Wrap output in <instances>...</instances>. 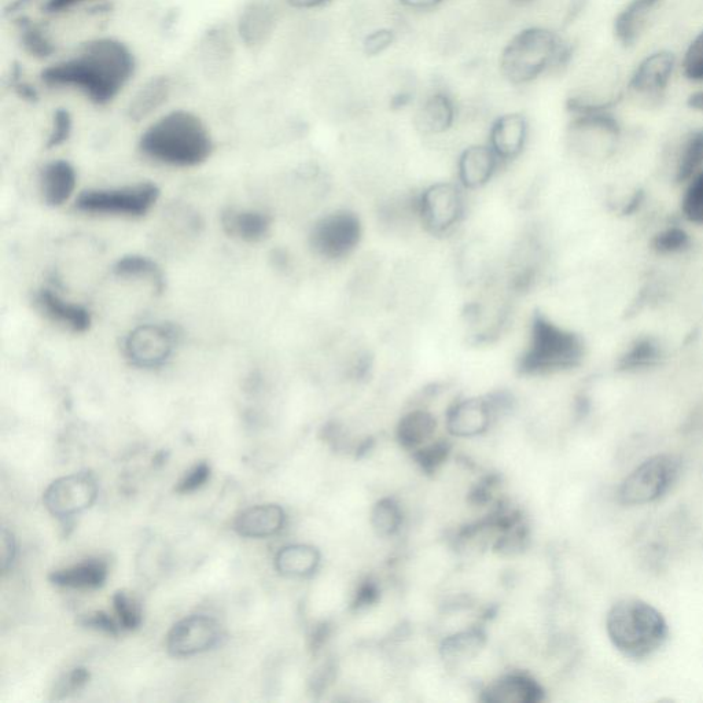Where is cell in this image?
Returning a JSON list of instances; mask_svg holds the SVG:
<instances>
[{"label":"cell","mask_w":703,"mask_h":703,"mask_svg":"<svg viewBox=\"0 0 703 703\" xmlns=\"http://www.w3.org/2000/svg\"><path fill=\"white\" fill-rule=\"evenodd\" d=\"M135 58L124 43L101 38L84 44L69 60L44 69L42 80L51 87H73L91 102H112L135 73Z\"/></svg>","instance_id":"6da1fadb"},{"label":"cell","mask_w":703,"mask_h":703,"mask_svg":"<svg viewBox=\"0 0 703 703\" xmlns=\"http://www.w3.org/2000/svg\"><path fill=\"white\" fill-rule=\"evenodd\" d=\"M573 57L569 43L555 29L528 25L515 33L499 57V76L511 87L528 86Z\"/></svg>","instance_id":"7a4b0ae2"},{"label":"cell","mask_w":703,"mask_h":703,"mask_svg":"<svg viewBox=\"0 0 703 703\" xmlns=\"http://www.w3.org/2000/svg\"><path fill=\"white\" fill-rule=\"evenodd\" d=\"M142 153L172 167H195L211 156L213 142L200 117L187 110H174L143 132Z\"/></svg>","instance_id":"3957f363"},{"label":"cell","mask_w":703,"mask_h":703,"mask_svg":"<svg viewBox=\"0 0 703 703\" xmlns=\"http://www.w3.org/2000/svg\"><path fill=\"white\" fill-rule=\"evenodd\" d=\"M607 635L625 657L643 660L661 649L668 639L664 616L649 603L624 599L607 614Z\"/></svg>","instance_id":"277c9868"},{"label":"cell","mask_w":703,"mask_h":703,"mask_svg":"<svg viewBox=\"0 0 703 703\" xmlns=\"http://www.w3.org/2000/svg\"><path fill=\"white\" fill-rule=\"evenodd\" d=\"M584 342L573 331L536 316L528 347L521 359V370L530 375L562 373L579 367L584 359Z\"/></svg>","instance_id":"5b68a950"},{"label":"cell","mask_w":703,"mask_h":703,"mask_svg":"<svg viewBox=\"0 0 703 703\" xmlns=\"http://www.w3.org/2000/svg\"><path fill=\"white\" fill-rule=\"evenodd\" d=\"M680 459L661 454L647 459L622 481L618 500L624 506H643L662 498L680 474Z\"/></svg>","instance_id":"8992f818"},{"label":"cell","mask_w":703,"mask_h":703,"mask_svg":"<svg viewBox=\"0 0 703 703\" xmlns=\"http://www.w3.org/2000/svg\"><path fill=\"white\" fill-rule=\"evenodd\" d=\"M158 197L160 190L153 183L123 189L88 190L79 195L76 208L90 215L139 217L146 215L156 205Z\"/></svg>","instance_id":"52a82bcc"},{"label":"cell","mask_w":703,"mask_h":703,"mask_svg":"<svg viewBox=\"0 0 703 703\" xmlns=\"http://www.w3.org/2000/svg\"><path fill=\"white\" fill-rule=\"evenodd\" d=\"M362 239V223L356 213L337 209L320 217L309 234V244L316 255L337 261L355 252Z\"/></svg>","instance_id":"ba28073f"},{"label":"cell","mask_w":703,"mask_h":703,"mask_svg":"<svg viewBox=\"0 0 703 703\" xmlns=\"http://www.w3.org/2000/svg\"><path fill=\"white\" fill-rule=\"evenodd\" d=\"M459 183L436 182L418 194L422 227L434 235L452 233L466 213V197Z\"/></svg>","instance_id":"9c48e42d"},{"label":"cell","mask_w":703,"mask_h":703,"mask_svg":"<svg viewBox=\"0 0 703 703\" xmlns=\"http://www.w3.org/2000/svg\"><path fill=\"white\" fill-rule=\"evenodd\" d=\"M458 114L459 102L454 94L448 88H432L419 97L412 124L422 138L443 142L454 130Z\"/></svg>","instance_id":"30bf717a"},{"label":"cell","mask_w":703,"mask_h":703,"mask_svg":"<svg viewBox=\"0 0 703 703\" xmlns=\"http://www.w3.org/2000/svg\"><path fill=\"white\" fill-rule=\"evenodd\" d=\"M98 498V484L91 473H75L55 480L43 496L44 506L57 518H69L90 509Z\"/></svg>","instance_id":"8fae6325"},{"label":"cell","mask_w":703,"mask_h":703,"mask_svg":"<svg viewBox=\"0 0 703 703\" xmlns=\"http://www.w3.org/2000/svg\"><path fill=\"white\" fill-rule=\"evenodd\" d=\"M176 340L174 327L168 325H145L132 331L125 341V353L136 367L157 368L163 366Z\"/></svg>","instance_id":"7c38bea8"},{"label":"cell","mask_w":703,"mask_h":703,"mask_svg":"<svg viewBox=\"0 0 703 703\" xmlns=\"http://www.w3.org/2000/svg\"><path fill=\"white\" fill-rule=\"evenodd\" d=\"M219 622L208 616H190L175 624L167 636L168 653L178 658L204 653L219 643Z\"/></svg>","instance_id":"4fadbf2b"},{"label":"cell","mask_w":703,"mask_h":703,"mask_svg":"<svg viewBox=\"0 0 703 703\" xmlns=\"http://www.w3.org/2000/svg\"><path fill=\"white\" fill-rule=\"evenodd\" d=\"M529 139V121L517 110H507L493 119L488 145L503 164L517 160L524 153Z\"/></svg>","instance_id":"5bb4252c"},{"label":"cell","mask_w":703,"mask_h":703,"mask_svg":"<svg viewBox=\"0 0 703 703\" xmlns=\"http://www.w3.org/2000/svg\"><path fill=\"white\" fill-rule=\"evenodd\" d=\"M676 65V55L671 51H655L636 66L629 80V88L640 97L660 99L672 82Z\"/></svg>","instance_id":"9a60e30c"},{"label":"cell","mask_w":703,"mask_h":703,"mask_svg":"<svg viewBox=\"0 0 703 703\" xmlns=\"http://www.w3.org/2000/svg\"><path fill=\"white\" fill-rule=\"evenodd\" d=\"M502 164L488 142L466 146L460 150L456 161L459 184L465 190L482 189L491 182Z\"/></svg>","instance_id":"2e32d148"},{"label":"cell","mask_w":703,"mask_h":703,"mask_svg":"<svg viewBox=\"0 0 703 703\" xmlns=\"http://www.w3.org/2000/svg\"><path fill=\"white\" fill-rule=\"evenodd\" d=\"M278 21V9L271 0H252L239 16V38L249 49L259 50L270 42Z\"/></svg>","instance_id":"e0dca14e"},{"label":"cell","mask_w":703,"mask_h":703,"mask_svg":"<svg viewBox=\"0 0 703 703\" xmlns=\"http://www.w3.org/2000/svg\"><path fill=\"white\" fill-rule=\"evenodd\" d=\"M493 404L485 399H466L448 411V432L456 437H474L484 433L491 423Z\"/></svg>","instance_id":"ac0fdd59"},{"label":"cell","mask_w":703,"mask_h":703,"mask_svg":"<svg viewBox=\"0 0 703 703\" xmlns=\"http://www.w3.org/2000/svg\"><path fill=\"white\" fill-rule=\"evenodd\" d=\"M40 312L51 322L64 326L73 333H86L91 327V314L82 305L68 303L49 289L40 290L36 296Z\"/></svg>","instance_id":"d6986e66"},{"label":"cell","mask_w":703,"mask_h":703,"mask_svg":"<svg viewBox=\"0 0 703 703\" xmlns=\"http://www.w3.org/2000/svg\"><path fill=\"white\" fill-rule=\"evenodd\" d=\"M286 515L278 504H259L242 511L235 520L234 529L248 539H265L276 535L285 525Z\"/></svg>","instance_id":"ffe728a7"},{"label":"cell","mask_w":703,"mask_h":703,"mask_svg":"<svg viewBox=\"0 0 703 703\" xmlns=\"http://www.w3.org/2000/svg\"><path fill=\"white\" fill-rule=\"evenodd\" d=\"M222 226L228 237L253 244L263 241L270 233L271 217L253 209L230 208L223 212Z\"/></svg>","instance_id":"44dd1931"},{"label":"cell","mask_w":703,"mask_h":703,"mask_svg":"<svg viewBox=\"0 0 703 703\" xmlns=\"http://www.w3.org/2000/svg\"><path fill=\"white\" fill-rule=\"evenodd\" d=\"M662 0H631L614 20V36L624 47H632L646 29L651 14Z\"/></svg>","instance_id":"7402d4cb"},{"label":"cell","mask_w":703,"mask_h":703,"mask_svg":"<svg viewBox=\"0 0 703 703\" xmlns=\"http://www.w3.org/2000/svg\"><path fill=\"white\" fill-rule=\"evenodd\" d=\"M76 187V171L68 161H54L43 168L40 190L50 206H61L71 198Z\"/></svg>","instance_id":"603a6c76"},{"label":"cell","mask_w":703,"mask_h":703,"mask_svg":"<svg viewBox=\"0 0 703 703\" xmlns=\"http://www.w3.org/2000/svg\"><path fill=\"white\" fill-rule=\"evenodd\" d=\"M543 698V690L535 680L525 676H507L493 683L484 693L491 703H535Z\"/></svg>","instance_id":"cb8c5ba5"},{"label":"cell","mask_w":703,"mask_h":703,"mask_svg":"<svg viewBox=\"0 0 703 703\" xmlns=\"http://www.w3.org/2000/svg\"><path fill=\"white\" fill-rule=\"evenodd\" d=\"M172 92L171 80L167 76H157L143 84L132 97L128 105V117L134 121H142L152 116L165 102Z\"/></svg>","instance_id":"d4e9b609"},{"label":"cell","mask_w":703,"mask_h":703,"mask_svg":"<svg viewBox=\"0 0 703 703\" xmlns=\"http://www.w3.org/2000/svg\"><path fill=\"white\" fill-rule=\"evenodd\" d=\"M108 579V566L102 561H87L50 574L51 583L58 587L91 590L99 588Z\"/></svg>","instance_id":"484cf974"},{"label":"cell","mask_w":703,"mask_h":703,"mask_svg":"<svg viewBox=\"0 0 703 703\" xmlns=\"http://www.w3.org/2000/svg\"><path fill=\"white\" fill-rule=\"evenodd\" d=\"M319 551L307 544H294L278 552L275 568L285 577H307L318 569Z\"/></svg>","instance_id":"4316f807"},{"label":"cell","mask_w":703,"mask_h":703,"mask_svg":"<svg viewBox=\"0 0 703 703\" xmlns=\"http://www.w3.org/2000/svg\"><path fill=\"white\" fill-rule=\"evenodd\" d=\"M436 428V418L430 412L415 410L408 412L406 417L401 419L397 428V437L403 447L415 448L432 439Z\"/></svg>","instance_id":"83f0119b"},{"label":"cell","mask_w":703,"mask_h":703,"mask_svg":"<svg viewBox=\"0 0 703 703\" xmlns=\"http://www.w3.org/2000/svg\"><path fill=\"white\" fill-rule=\"evenodd\" d=\"M664 352L653 338H639L631 345V348L618 360L617 367L620 371L647 370V368L658 366L661 363Z\"/></svg>","instance_id":"f1b7e54d"},{"label":"cell","mask_w":703,"mask_h":703,"mask_svg":"<svg viewBox=\"0 0 703 703\" xmlns=\"http://www.w3.org/2000/svg\"><path fill=\"white\" fill-rule=\"evenodd\" d=\"M485 644V633L480 629H471L456 633L444 640L441 654L449 662H463L476 657Z\"/></svg>","instance_id":"f546056e"},{"label":"cell","mask_w":703,"mask_h":703,"mask_svg":"<svg viewBox=\"0 0 703 703\" xmlns=\"http://www.w3.org/2000/svg\"><path fill=\"white\" fill-rule=\"evenodd\" d=\"M114 274L120 278H141L152 282L154 289L161 292L164 276L153 260L143 256H125L114 265Z\"/></svg>","instance_id":"4dcf8cb0"},{"label":"cell","mask_w":703,"mask_h":703,"mask_svg":"<svg viewBox=\"0 0 703 703\" xmlns=\"http://www.w3.org/2000/svg\"><path fill=\"white\" fill-rule=\"evenodd\" d=\"M703 167V131H695L684 143L679 164H677V183H686L694 178Z\"/></svg>","instance_id":"1f68e13d"},{"label":"cell","mask_w":703,"mask_h":703,"mask_svg":"<svg viewBox=\"0 0 703 703\" xmlns=\"http://www.w3.org/2000/svg\"><path fill=\"white\" fill-rule=\"evenodd\" d=\"M20 40L22 47L31 57L49 58L54 54L55 47L53 42L46 35L39 25L33 24L32 21L21 18L20 20Z\"/></svg>","instance_id":"d6a6232c"},{"label":"cell","mask_w":703,"mask_h":703,"mask_svg":"<svg viewBox=\"0 0 703 703\" xmlns=\"http://www.w3.org/2000/svg\"><path fill=\"white\" fill-rule=\"evenodd\" d=\"M371 524L378 535H393L401 524L399 506L393 500L382 499L381 502L375 504L373 513H371Z\"/></svg>","instance_id":"836d02e7"},{"label":"cell","mask_w":703,"mask_h":703,"mask_svg":"<svg viewBox=\"0 0 703 703\" xmlns=\"http://www.w3.org/2000/svg\"><path fill=\"white\" fill-rule=\"evenodd\" d=\"M113 603L117 616H119L121 628L134 631L142 624L141 606L136 602L134 596L119 591L113 596Z\"/></svg>","instance_id":"e575fe53"},{"label":"cell","mask_w":703,"mask_h":703,"mask_svg":"<svg viewBox=\"0 0 703 703\" xmlns=\"http://www.w3.org/2000/svg\"><path fill=\"white\" fill-rule=\"evenodd\" d=\"M683 213L694 224H703V169L691 179L683 198Z\"/></svg>","instance_id":"d590c367"},{"label":"cell","mask_w":703,"mask_h":703,"mask_svg":"<svg viewBox=\"0 0 703 703\" xmlns=\"http://www.w3.org/2000/svg\"><path fill=\"white\" fill-rule=\"evenodd\" d=\"M691 244L690 235L679 227H671L661 231L653 239V249L660 255H673L684 252Z\"/></svg>","instance_id":"8d00e7d4"},{"label":"cell","mask_w":703,"mask_h":703,"mask_svg":"<svg viewBox=\"0 0 703 703\" xmlns=\"http://www.w3.org/2000/svg\"><path fill=\"white\" fill-rule=\"evenodd\" d=\"M682 68L686 79L703 83V31L688 46L683 57Z\"/></svg>","instance_id":"74e56055"},{"label":"cell","mask_w":703,"mask_h":703,"mask_svg":"<svg viewBox=\"0 0 703 703\" xmlns=\"http://www.w3.org/2000/svg\"><path fill=\"white\" fill-rule=\"evenodd\" d=\"M72 125L71 113L65 109H58L57 112L54 113L53 128H51L47 147L53 149V147L61 146L62 143L68 141L69 136L72 134Z\"/></svg>","instance_id":"f35d334b"},{"label":"cell","mask_w":703,"mask_h":703,"mask_svg":"<svg viewBox=\"0 0 703 703\" xmlns=\"http://www.w3.org/2000/svg\"><path fill=\"white\" fill-rule=\"evenodd\" d=\"M209 476H211V467L208 463H198L193 469L187 471L186 476L176 485L175 491L182 495L197 491L208 481Z\"/></svg>","instance_id":"ab89813d"},{"label":"cell","mask_w":703,"mask_h":703,"mask_svg":"<svg viewBox=\"0 0 703 703\" xmlns=\"http://www.w3.org/2000/svg\"><path fill=\"white\" fill-rule=\"evenodd\" d=\"M449 454V445L447 443H436L421 449L415 458H417L419 465L423 467L426 471L436 470L437 467L447 459Z\"/></svg>","instance_id":"60d3db41"},{"label":"cell","mask_w":703,"mask_h":703,"mask_svg":"<svg viewBox=\"0 0 703 703\" xmlns=\"http://www.w3.org/2000/svg\"><path fill=\"white\" fill-rule=\"evenodd\" d=\"M80 624H82L83 627L109 633V635H117L120 628L109 614L103 612L86 614V616H83L82 620H80Z\"/></svg>","instance_id":"b9f144b4"},{"label":"cell","mask_w":703,"mask_h":703,"mask_svg":"<svg viewBox=\"0 0 703 703\" xmlns=\"http://www.w3.org/2000/svg\"><path fill=\"white\" fill-rule=\"evenodd\" d=\"M88 680H90V672L86 668L73 669L55 688V697H58V694L68 695L73 691H79L80 688L86 686Z\"/></svg>","instance_id":"7bdbcfd3"},{"label":"cell","mask_w":703,"mask_h":703,"mask_svg":"<svg viewBox=\"0 0 703 703\" xmlns=\"http://www.w3.org/2000/svg\"><path fill=\"white\" fill-rule=\"evenodd\" d=\"M16 548V539H14L13 533L3 529L0 533V568H2V572L6 573L13 566L14 559H16Z\"/></svg>","instance_id":"ee69618b"},{"label":"cell","mask_w":703,"mask_h":703,"mask_svg":"<svg viewBox=\"0 0 703 703\" xmlns=\"http://www.w3.org/2000/svg\"><path fill=\"white\" fill-rule=\"evenodd\" d=\"M445 0H399L403 10L410 13L426 14L439 9Z\"/></svg>","instance_id":"f6af8a7d"},{"label":"cell","mask_w":703,"mask_h":703,"mask_svg":"<svg viewBox=\"0 0 703 703\" xmlns=\"http://www.w3.org/2000/svg\"><path fill=\"white\" fill-rule=\"evenodd\" d=\"M88 0H46L43 10L50 14L64 13L66 10L75 9L76 6L83 5Z\"/></svg>","instance_id":"bcb514c9"},{"label":"cell","mask_w":703,"mask_h":703,"mask_svg":"<svg viewBox=\"0 0 703 703\" xmlns=\"http://www.w3.org/2000/svg\"><path fill=\"white\" fill-rule=\"evenodd\" d=\"M377 598V588H375L374 585L371 584L364 585L362 590H360L359 594H357L356 607L371 605V603L377 601Z\"/></svg>","instance_id":"7dc6e473"},{"label":"cell","mask_w":703,"mask_h":703,"mask_svg":"<svg viewBox=\"0 0 703 703\" xmlns=\"http://www.w3.org/2000/svg\"><path fill=\"white\" fill-rule=\"evenodd\" d=\"M287 5L296 10H315L326 6L331 0H286Z\"/></svg>","instance_id":"c3c4849f"},{"label":"cell","mask_w":703,"mask_h":703,"mask_svg":"<svg viewBox=\"0 0 703 703\" xmlns=\"http://www.w3.org/2000/svg\"><path fill=\"white\" fill-rule=\"evenodd\" d=\"M687 106L695 112L703 113V90L694 91L688 95Z\"/></svg>","instance_id":"681fc988"},{"label":"cell","mask_w":703,"mask_h":703,"mask_svg":"<svg viewBox=\"0 0 703 703\" xmlns=\"http://www.w3.org/2000/svg\"><path fill=\"white\" fill-rule=\"evenodd\" d=\"M16 91L18 92V95L24 99H31V101L38 99V94H36L35 88L29 86L28 83L17 82Z\"/></svg>","instance_id":"f907efd6"},{"label":"cell","mask_w":703,"mask_h":703,"mask_svg":"<svg viewBox=\"0 0 703 703\" xmlns=\"http://www.w3.org/2000/svg\"><path fill=\"white\" fill-rule=\"evenodd\" d=\"M643 198V193H636L635 195H633L631 201H629L627 206H625V215H631V213L635 212L636 209H639V206L642 205Z\"/></svg>","instance_id":"816d5d0a"},{"label":"cell","mask_w":703,"mask_h":703,"mask_svg":"<svg viewBox=\"0 0 703 703\" xmlns=\"http://www.w3.org/2000/svg\"><path fill=\"white\" fill-rule=\"evenodd\" d=\"M29 0H14L9 7V13H16V11L21 10L22 7L27 5Z\"/></svg>","instance_id":"f5cc1de1"}]
</instances>
